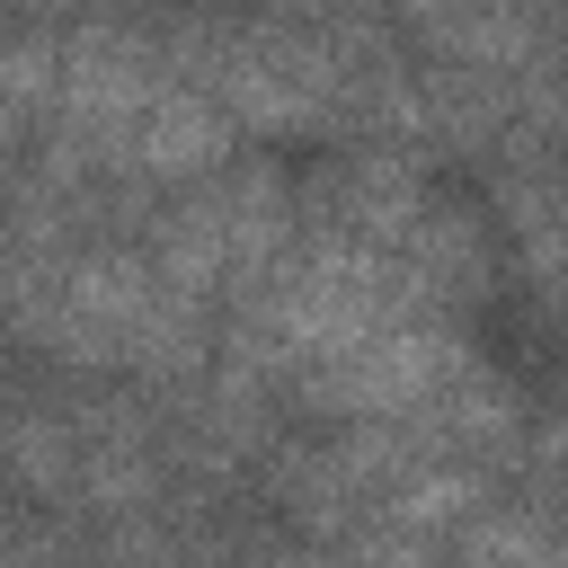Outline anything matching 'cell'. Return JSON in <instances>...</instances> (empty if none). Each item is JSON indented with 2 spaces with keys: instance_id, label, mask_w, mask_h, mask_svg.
<instances>
[{
  "instance_id": "6da1fadb",
  "label": "cell",
  "mask_w": 568,
  "mask_h": 568,
  "mask_svg": "<svg viewBox=\"0 0 568 568\" xmlns=\"http://www.w3.org/2000/svg\"><path fill=\"white\" fill-rule=\"evenodd\" d=\"M462 337L444 320H382L373 337L302 364V390L328 408V417H417L453 373H462Z\"/></svg>"
},
{
  "instance_id": "7a4b0ae2",
  "label": "cell",
  "mask_w": 568,
  "mask_h": 568,
  "mask_svg": "<svg viewBox=\"0 0 568 568\" xmlns=\"http://www.w3.org/2000/svg\"><path fill=\"white\" fill-rule=\"evenodd\" d=\"M231 160V115L195 89H151V106L124 133V169L142 178H213Z\"/></svg>"
},
{
  "instance_id": "3957f363",
  "label": "cell",
  "mask_w": 568,
  "mask_h": 568,
  "mask_svg": "<svg viewBox=\"0 0 568 568\" xmlns=\"http://www.w3.org/2000/svg\"><path fill=\"white\" fill-rule=\"evenodd\" d=\"M62 302L124 346V328H142V320L160 311V275H151V257H133V248H89V257H62Z\"/></svg>"
},
{
  "instance_id": "277c9868",
  "label": "cell",
  "mask_w": 568,
  "mask_h": 568,
  "mask_svg": "<svg viewBox=\"0 0 568 568\" xmlns=\"http://www.w3.org/2000/svg\"><path fill=\"white\" fill-rule=\"evenodd\" d=\"M328 195H337V231L346 240H373V248H399L408 222L426 213V186H417L408 160H355Z\"/></svg>"
},
{
  "instance_id": "5b68a950",
  "label": "cell",
  "mask_w": 568,
  "mask_h": 568,
  "mask_svg": "<svg viewBox=\"0 0 568 568\" xmlns=\"http://www.w3.org/2000/svg\"><path fill=\"white\" fill-rule=\"evenodd\" d=\"M382 515H390L399 532L435 541V532H453V524L479 515V470H399L390 497H382Z\"/></svg>"
},
{
  "instance_id": "8992f818",
  "label": "cell",
  "mask_w": 568,
  "mask_h": 568,
  "mask_svg": "<svg viewBox=\"0 0 568 568\" xmlns=\"http://www.w3.org/2000/svg\"><path fill=\"white\" fill-rule=\"evenodd\" d=\"M541 559H550V541L524 515H470V532H462V568H541Z\"/></svg>"
},
{
  "instance_id": "52a82bcc",
  "label": "cell",
  "mask_w": 568,
  "mask_h": 568,
  "mask_svg": "<svg viewBox=\"0 0 568 568\" xmlns=\"http://www.w3.org/2000/svg\"><path fill=\"white\" fill-rule=\"evenodd\" d=\"M9 453H18V470H27L44 497H71V488H80V470H71V444H62V426H53V417H27V426L9 435Z\"/></svg>"
},
{
  "instance_id": "ba28073f",
  "label": "cell",
  "mask_w": 568,
  "mask_h": 568,
  "mask_svg": "<svg viewBox=\"0 0 568 568\" xmlns=\"http://www.w3.org/2000/svg\"><path fill=\"white\" fill-rule=\"evenodd\" d=\"M80 497H89V506H142V497H151V462H142L133 444H98L89 470H80Z\"/></svg>"
},
{
  "instance_id": "9c48e42d",
  "label": "cell",
  "mask_w": 568,
  "mask_h": 568,
  "mask_svg": "<svg viewBox=\"0 0 568 568\" xmlns=\"http://www.w3.org/2000/svg\"><path fill=\"white\" fill-rule=\"evenodd\" d=\"M266 568H364V559H320V550H284V559H266Z\"/></svg>"
},
{
  "instance_id": "30bf717a",
  "label": "cell",
  "mask_w": 568,
  "mask_h": 568,
  "mask_svg": "<svg viewBox=\"0 0 568 568\" xmlns=\"http://www.w3.org/2000/svg\"><path fill=\"white\" fill-rule=\"evenodd\" d=\"M36 9H71V0H36Z\"/></svg>"
}]
</instances>
